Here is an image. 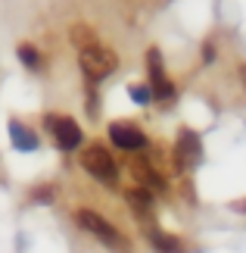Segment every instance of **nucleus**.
Here are the masks:
<instances>
[{
  "mask_svg": "<svg viewBox=\"0 0 246 253\" xmlns=\"http://www.w3.org/2000/svg\"><path fill=\"white\" fill-rule=\"evenodd\" d=\"M75 219H78V225H81L84 231H91V235L100 241V244H106L112 253H131V241H128L122 231L112 225V222H106L100 212H94V210H78Z\"/></svg>",
  "mask_w": 246,
  "mask_h": 253,
  "instance_id": "1",
  "label": "nucleus"
},
{
  "mask_svg": "<svg viewBox=\"0 0 246 253\" xmlns=\"http://www.w3.org/2000/svg\"><path fill=\"white\" fill-rule=\"evenodd\" d=\"M81 166H84V172H91L97 181H106V184H112L115 175H119V166H115L112 153L106 150L103 144H91V147H84Z\"/></svg>",
  "mask_w": 246,
  "mask_h": 253,
  "instance_id": "2",
  "label": "nucleus"
},
{
  "mask_svg": "<svg viewBox=\"0 0 246 253\" xmlns=\"http://www.w3.org/2000/svg\"><path fill=\"white\" fill-rule=\"evenodd\" d=\"M78 63H81V72L87 75L91 82H100L106 79V75L115 72V66H119V60H115L112 50H106V47H87V50H81V56H78Z\"/></svg>",
  "mask_w": 246,
  "mask_h": 253,
  "instance_id": "3",
  "label": "nucleus"
},
{
  "mask_svg": "<svg viewBox=\"0 0 246 253\" xmlns=\"http://www.w3.org/2000/svg\"><path fill=\"white\" fill-rule=\"evenodd\" d=\"M44 122L53 131V141L60 150H75L81 144V128H78L75 119H69V116H47Z\"/></svg>",
  "mask_w": 246,
  "mask_h": 253,
  "instance_id": "4",
  "label": "nucleus"
},
{
  "mask_svg": "<svg viewBox=\"0 0 246 253\" xmlns=\"http://www.w3.org/2000/svg\"><path fill=\"white\" fill-rule=\"evenodd\" d=\"M146 69H150V91L156 100H169V97L175 94V87L172 82L165 79V72H162V53H159V47H150L146 50Z\"/></svg>",
  "mask_w": 246,
  "mask_h": 253,
  "instance_id": "5",
  "label": "nucleus"
},
{
  "mask_svg": "<svg viewBox=\"0 0 246 253\" xmlns=\"http://www.w3.org/2000/svg\"><path fill=\"white\" fill-rule=\"evenodd\" d=\"M109 138L115 147H122V150H141L146 147V134L141 128H134V125H128V122H112L109 125Z\"/></svg>",
  "mask_w": 246,
  "mask_h": 253,
  "instance_id": "6",
  "label": "nucleus"
},
{
  "mask_svg": "<svg viewBox=\"0 0 246 253\" xmlns=\"http://www.w3.org/2000/svg\"><path fill=\"white\" fill-rule=\"evenodd\" d=\"M200 153H203V147H200V138H196V131L184 128V131L178 134V144H175V163H178V169L196 163V160H200Z\"/></svg>",
  "mask_w": 246,
  "mask_h": 253,
  "instance_id": "7",
  "label": "nucleus"
},
{
  "mask_svg": "<svg viewBox=\"0 0 246 253\" xmlns=\"http://www.w3.org/2000/svg\"><path fill=\"white\" fill-rule=\"evenodd\" d=\"M131 172H134V181L141 184V188H153V191H165L169 184H165V178L159 172H156L146 160H137L134 166H131Z\"/></svg>",
  "mask_w": 246,
  "mask_h": 253,
  "instance_id": "8",
  "label": "nucleus"
},
{
  "mask_svg": "<svg viewBox=\"0 0 246 253\" xmlns=\"http://www.w3.org/2000/svg\"><path fill=\"white\" fill-rule=\"evenodd\" d=\"M150 244H153V250L156 253H184V244L175 235H165V231H159V228H150Z\"/></svg>",
  "mask_w": 246,
  "mask_h": 253,
  "instance_id": "9",
  "label": "nucleus"
},
{
  "mask_svg": "<svg viewBox=\"0 0 246 253\" xmlns=\"http://www.w3.org/2000/svg\"><path fill=\"white\" fill-rule=\"evenodd\" d=\"M125 197H128V203H131V210L137 212V216H150L153 194L146 188H131V191H125Z\"/></svg>",
  "mask_w": 246,
  "mask_h": 253,
  "instance_id": "10",
  "label": "nucleus"
},
{
  "mask_svg": "<svg viewBox=\"0 0 246 253\" xmlns=\"http://www.w3.org/2000/svg\"><path fill=\"white\" fill-rule=\"evenodd\" d=\"M9 134H13V144H16L19 150H35V147H37V138L25 128L22 122H16V119L9 122Z\"/></svg>",
  "mask_w": 246,
  "mask_h": 253,
  "instance_id": "11",
  "label": "nucleus"
},
{
  "mask_svg": "<svg viewBox=\"0 0 246 253\" xmlns=\"http://www.w3.org/2000/svg\"><path fill=\"white\" fill-rule=\"evenodd\" d=\"M72 44L78 50H87V47H97V32L91 25H72Z\"/></svg>",
  "mask_w": 246,
  "mask_h": 253,
  "instance_id": "12",
  "label": "nucleus"
},
{
  "mask_svg": "<svg viewBox=\"0 0 246 253\" xmlns=\"http://www.w3.org/2000/svg\"><path fill=\"white\" fill-rule=\"evenodd\" d=\"M19 60H22L25 66H37L41 63V56H37V50L32 44H19Z\"/></svg>",
  "mask_w": 246,
  "mask_h": 253,
  "instance_id": "13",
  "label": "nucleus"
},
{
  "mask_svg": "<svg viewBox=\"0 0 246 253\" xmlns=\"http://www.w3.org/2000/svg\"><path fill=\"white\" fill-rule=\"evenodd\" d=\"M150 97H153V91H150L146 84H131V100H134V103H146Z\"/></svg>",
  "mask_w": 246,
  "mask_h": 253,
  "instance_id": "14",
  "label": "nucleus"
},
{
  "mask_svg": "<svg viewBox=\"0 0 246 253\" xmlns=\"http://www.w3.org/2000/svg\"><path fill=\"white\" fill-rule=\"evenodd\" d=\"M203 63H215V47H212L209 41L203 44Z\"/></svg>",
  "mask_w": 246,
  "mask_h": 253,
  "instance_id": "15",
  "label": "nucleus"
},
{
  "mask_svg": "<svg viewBox=\"0 0 246 253\" xmlns=\"http://www.w3.org/2000/svg\"><path fill=\"white\" fill-rule=\"evenodd\" d=\"M240 79H243V84H246V66H240Z\"/></svg>",
  "mask_w": 246,
  "mask_h": 253,
  "instance_id": "16",
  "label": "nucleus"
},
{
  "mask_svg": "<svg viewBox=\"0 0 246 253\" xmlns=\"http://www.w3.org/2000/svg\"><path fill=\"white\" fill-rule=\"evenodd\" d=\"M237 210H243V212H246V200H243V203H237Z\"/></svg>",
  "mask_w": 246,
  "mask_h": 253,
  "instance_id": "17",
  "label": "nucleus"
}]
</instances>
